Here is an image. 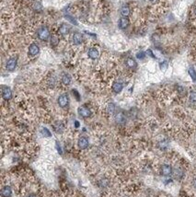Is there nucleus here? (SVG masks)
<instances>
[{
	"mask_svg": "<svg viewBox=\"0 0 196 197\" xmlns=\"http://www.w3.org/2000/svg\"><path fill=\"white\" fill-rule=\"evenodd\" d=\"M188 73L190 75V77L191 78L192 81H196V71L193 67H190L188 70Z\"/></svg>",
	"mask_w": 196,
	"mask_h": 197,
	"instance_id": "obj_18",
	"label": "nucleus"
},
{
	"mask_svg": "<svg viewBox=\"0 0 196 197\" xmlns=\"http://www.w3.org/2000/svg\"><path fill=\"white\" fill-rule=\"evenodd\" d=\"M1 194L3 197H10L11 194H12V190H11V187L10 186H5L3 187L2 191H1Z\"/></svg>",
	"mask_w": 196,
	"mask_h": 197,
	"instance_id": "obj_15",
	"label": "nucleus"
},
{
	"mask_svg": "<svg viewBox=\"0 0 196 197\" xmlns=\"http://www.w3.org/2000/svg\"><path fill=\"white\" fill-rule=\"evenodd\" d=\"M71 81H72V78H71V77L68 74H65L62 77V82H63L64 85L68 86V85H70Z\"/></svg>",
	"mask_w": 196,
	"mask_h": 197,
	"instance_id": "obj_17",
	"label": "nucleus"
},
{
	"mask_svg": "<svg viewBox=\"0 0 196 197\" xmlns=\"http://www.w3.org/2000/svg\"><path fill=\"white\" fill-rule=\"evenodd\" d=\"M129 20L127 17H123L119 20V28L121 29H125L129 26Z\"/></svg>",
	"mask_w": 196,
	"mask_h": 197,
	"instance_id": "obj_10",
	"label": "nucleus"
},
{
	"mask_svg": "<svg viewBox=\"0 0 196 197\" xmlns=\"http://www.w3.org/2000/svg\"><path fill=\"white\" fill-rule=\"evenodd\" d=\"M58 104L61 108H66L69 104V98L67 94H62L61 96H59L58 98Z\"/></svg>",
	"mask_w": 196,
	"mask_h": 197,
	"instance_id": "obj_2",
	"label": "nucleus"
},
{
	"mask_svg": "<svg viewBox=\"0 0 196 197\" xmlns=\"http://www.w3.org/2000/svg\"><path fill=\"white\" fill-rule=\"evenodd\" d=\"M159 66H160V69H161L162 71H166V70L168 69L169 64H168V62H167V61H163L162 63H160Z\"/></svg>",
	"mask_w": 196,
	"mask_h": 197,
	"instance_id": "obj_23",
	"label": "nucleus"
},
{
	"mask_svg": "<svg viewBox=\"0 0 196 197\" xmlns=\"http://www.w3.org/2000/svg\"><path fill=\"white\" fill-rule=\"evenodd\" d=\"M27 197H37V196H36L35 194H33V193H32V194H29V195H28Z\"/></svg>",
	"mask_w": 196,
	"mask_h": 197,
	"instance_id": "obj_30",
	"label": "nucleus"
},
{
	"mask_svg": "<svg viewBox=\"0 0 196 197\" xmlns=\"http://www.w3.org/2000/svg\"><path fill=\"white\" fill-rule=\"evenodd\" d=\"M130 14V9L129 8L127 7H124L121 8V15H122L123 17H128Z\"/></svg>",
	"mask_w": 196,
	"mask_h": 197,
	"instance_id": "obj_19",
	"label": "nucleus"
},
{
	"mask_svg": "<svg viewBox=\"0 0 196 197\" xmlns=\"http://www.w3.org/2000/svg\"><path fill=\"white\" fill-rule=\"evenodd\" d=\"M2 97L6 100H9L12 98V91L9 88H8V87L2 88Z\"/></svg>",
	"mask_w": 196,
	"mask_h": 197,
	"instance_id": "obj_6",
	"label": "nucleus"
},
{
	"mask_svg": "<svg viewBox=\"0 0 196 197\" xmlns=\"http://www.w3.org/2000/svg\"><path fill=\"white\" fill-rule=\"evenodd\" d=\"M59 42V39L58 37L56 36H52V39H51V45H54V46H56Z\"/></svg>",
	"mask_w": 196,
	"mask_h": 197,
	"instance_id": "obj_24",
	"label": "nucleus"
},
{
	"mask_svg": "<svg viewBox=\"0 0 196 197\" xmlns=\"http://www.w3.org/2000/svg\"><path fill=\"white\" fill-rule=\"evenodd\" d=\"M78 146L80 149H86L88 146V139L85 136H81L78 141Z\"/></svg>",
	"mask_w": 196,
	"mask_h": 197,
	"instance_id": "obj_8",
	"label": "nucleus"
},
{
	"mask_svg": "<svg viewBox=\"0 0 196 197\" xmlns=\"http://www.w3.org/2000/svg\"><path fill=\"white\" fill-rule=\"evenodd\" d=\"M72 42L74 44H76V45H79L82 43L83 42V36L81 33L79 32H76V33H74L73 37H72Z\"/></svg>",
	"mask_w": 196,
	"mask_h": 197,
	"instance_id": "obj_9",
	"label": "nucleus"
},
{
	"mask_svg": "<svg viewBox=\"0 0 196 197\" xmlns=\"http://www.w3.org/2000/svg\"><path fill=\"white\" fill-rule=\"evenodd\" d=\"M38 37L41 41H47L50 37V32L46 27H41L38 31Z\"/></svg>",
	"mask_w": 196,
	"mask_h": 197,
	"instance_id": "obj_1",
	"label": "nucleus"
},
{
	"mask_svg": "<svg viewBox=\"0 0 196 197\" xmlns=\"http://www.w3.org/2000/svg\"><path fill=\"white\" fill-rule=\"evenodd\" d=\"M150 1H154V0H150Z\"/></svg>",
	"mask_w": 196,
	"mask_h": 197,
	"instance_id": "obj_32",
	"label": "nucleus"
},
{
	"mask_svg": "<svg viewBox=\"0 0 196 197\" xmlns=\"http://www.w3.org/2000/svg\"><path fill=\"white\" fill-rule=\"evenodd\" d=\"M17 63H18L17 57H12V58H10L8 61L7 62V64H6V68H7L8 71L12 72V71L15 70V68L17 67Z\"/></svg>",
	"mask_w": 196,
	"mask_h": 197,
	"instance_id": "obj_3",
	"label": "nucleus"
},
{
	"mask_svg": "<svg viewBox=\"0 0 196 197\" xmlns=\"http://www.w3.org/2000/svg\"><path fill=\"white\" fill-rule=\"evenodd\" d=\"M108 111H109V112H111V113H112V112L115 111V106H114L113 103L109 104V106H108Z\"/></svg>",
	"mask_w": 196,
	"mask_h": 197,
	"instance_id": "obj_26",
	"label": "nucleus"
},
{
	"mask_svg": "<svg viewBox=\"0 0 196 197\" xmlns=\"http://www.w3.org/2000/svg\"><path fill=\"white\" fill-rule=\"evenodd\" d=\"M115 122L119 125H124L126 123V117L124 112H119L115 115Z\"/></svg>",
	"mask_w": 196,
	"mask_h": 197,
	"instance_id": "obj_7",
	"label": "nucleus"
},
{
	"mask_svg": "<svg viewBox=\"0 0 196 197\" xmlns=\"http://www.w3.org/2000/svg\"><path fill=\"white\" fill-rule=\"evenodd\" d=\"M40 52V48L37 44L33 43L32 44L31 46L29 47V55H32V56H35L36 54H38Z\"/></svg>",
	"mask_w": 196,
	"mask_h": 197,
	"instance_id": "obj_11",
	"label": "nucleus"
},
{
	"mask_svg": "<svg viewBox=\"0 0 196 197\" xmlns=\"http://www.w3.org/2000/svg\"><path fill=\"white\" fill-rule=\"evenodd\" d=\"M75 126H76V127H78V126H79V123L78 122V121H76V122H75Z\"/></svg>",
	"mask_w": 196,
	"mask_h": 197,
	"instance_id": "obj_29",
	"label": "nucleus"
},
{
	"mask_svg": "<svg viewBox=\"0 0 196 197\" xmlns=\"http://www.w3.org/2000/svg\"><path fill=\"white\" fill-rule=\"evenodd\" d=\"M145 52H138L137 54H136V58L137 59H144L145 57Z\"/></svg>",
	"mask_w": 196,
	"mask_h": 197,
	"instance_id": "obj_25",
	"label": "nucleus"
},
{
	"mask_svg": "<svg viewBox=\"0 0 196 197\" xmlns=\"http://www.w3.org/2000/svg\"><path fill=\"white\" fill-rule=\"evenodd\" d=\"M73 93L75 94V96H76V98H77V100H80V97H79V93H78V92L77 91L76 89H73Z\"/></svg>",
	"mask_w": 196,
	"mask_h": 197,
	"instance_id": "obj_28",
	"label": "nucleus"
},
{
	"mask_svg": "<svg viewBox=\"0 0 196 197\" xmlns=\"http://www.w3.org/2000/svg\"><path fill=\"white\" fill-rule=\"evenodd\" d=\"M41 132L42 135H44V137H50V136L52 135L51 132L47 128H42Z\"/></svg>",
	"mask_w": 196,
	"mask_h": 197,
	"instance_id": "obj_20",
	"label": "nucleus"
},
{
	"mask_svg": "<svg viewBox=\"0 0 196 197\" xmlns=\"http://www.w3.org/2000/svg\"><path fill=\"white\" fill-rule=\"evenodd\" d=\"M124 88V85L121 82H114L112 85V90L115 93H120Z\"/></svg>",
	"mask_w": 196,
	"mask_h": 197,
	"instance_id": "obj_14",
	"label": "nucleus"
},
{
	"mask_svg": "<svg viewBox=\"0 0 196 197\" xmlns=\"http://www.w3.org/2000/svg\"><path fill=\"white\" fill-rule=\"evenodd\" d=\"M78 112V114L83 118H88L92 114L91 111H90L88 108L85 107V106H81V107H79Z\"/></svg>",
	"mask_w": 196,
	"mask_h": 197,
	"instance_id": "obj_4",
	"label": "nucleus"
},
{
	"mask_svg": "<svg viewBox=\"0 0 196 197\" xmlns=\"http://www.w3.org/2000/svg\"><path fill=\"white\" fill-rule=\"evenodd\" d=\"M65 18H66V20H67L69 22H71V23H72V24H74V25H76V26H77V25L78 24V23L77 22V20H75L74 18H72L71 16H69V15H66Z\"/></svg>",
	"mask_w": 196,
	"mask_h": 197,
	"instance_id": "obj_22",
	"label": "nucleus"
},
{
	"mask_svg": "<svg viewBox=\"0 0 196 197\" xmlns=\"http://www.w3.org/2000/svg\"><path fill=\"white\" fill-rule=\"evenodd\" d=\"M193 186H194V188L196 189V178L193 180Z\"/></svg>",
	"mask_w": 196,
	"mask_h": 197,
	"instance_id": "obj_31",
	"label": "nucleus"
},
{
	"mask_svg": "<svg viewBox=\"0 0 196 197\" xmlns=\"http://www.w3.org/2000/svg\"><path fill=\"white\" fill-rule=\"evenodd\" d=\"M145 54H147V55H149L150 57H152V58H156V56H155V54H153V52L150 50V49H148L146 52H145Z\"/></svg>",
	"mask_w": 196,
	"mask_h": 197,
	"instance_id": "obj_27",
	"label": "nucleus"
},
{
	"mask_svg": "<svg viewBox=\"0 0 196 197\" xmlns=\"http://www.w3.org/2000/svg\"><path fill=\"white\" fill-rule=\"evenodd\" d=\"M126 66L129 67V68H135L137 66V63H136V61L133 59V58H132V57H129L127 60H126Z\"/></svg>",
	"mask_w": 196,
	"mask_h": 197,
	"instance_id": "obj_16",
	"label": "nucleus"
},
{
	"mask_svg": "<svg viewBox=\"0 0 196 197\" xmlns=\"http://www.w3.org/2000/svg\"><path fill=\"white\" fill-rule=\"evenodd\" d=\"M160 172H161V175L163 176H170L172 173V167L168 164L162 165L161 169H160Z\"/></svg>",
	"mask_w": 196,
	"mask_h": 197,
	"instance_id": "obj_5",
	"label": "nucleus"
},
{
	"mask_svg": "<svg viewBox=\"0 0 196 197\" xmlns=\"http://www.w3.org/2000/svg\"><path fill=\"white\" fill-rule=\"evenodd\" d=\"M70 32V28L66 24H62L59 27V32L63 36H66Z\"/></svg>",
	"mask_w": 196,
	"mask_h": 197,
	"instance_id": "obj_13",
	"label": "nucleus"
},
{
	"mask_svg": "<svg viewBox=\"0 0 196 197\" xmlns=\"http://www.w3.org/2000/svg\"><path fill=\"white\" fill-rule=\"evenodd\" d=\"M99 54H100V53H99V51H98V49L97 48H90L89 50H88V52H87V55H88V57L90 58V59H92V60H96L98 57H99Z\"/></svg>",
	"mask_w": 196,
	"mask_h": 197,
	"instance_id": "obj_12",
	"label": "nucleus"
},
{
	"mask_svg": "<svg viewBox=\"0 0 196 197\" xmlns=\"http://www.w3.org/2000/svg\"><path fill=\"white\" fill-rule=\"evenodd\" d=\"M190 101L192 103H196V91L190 92Z\"/></svg>",
	"mask_w": 196,
	"mask_h": 197,
	"instance_id": "obj_21",
	"label": "nucleus"
}]
</instances>
